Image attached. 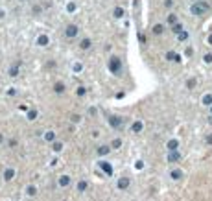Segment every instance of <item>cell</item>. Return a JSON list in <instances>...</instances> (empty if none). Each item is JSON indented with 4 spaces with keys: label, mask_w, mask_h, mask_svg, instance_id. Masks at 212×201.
I'll return each instance as SVG.
<instances>
[{
    "label": "cell",
    "mask_w": 212,
    "mask_h": 201,
    "mask_svg": "<svg viewBox=\"0 0 212 201\" xmlns=\"http://www.w3.org/2000/svg\"><path fill=\"white\" fill-rule=\"evenodd\" d=\"M172 177H174V179H179V177H181V172H172Z\"/></svg>",
    "instance_id": "cell-14"
},
{
    "label": "cell",
    "mask_w": 212,
    "mask_h": 201,
    "mask_svg": "<svg viewBox=\"0 0 212 201\" xmlns=\"http://www.w3.org/2000/svg\"><path fill=\"white\" fill-rule=\"evenodd\" d=\"M177 146H179L177 140H170V142H168V148L170 149H177Z\"/></svg>",
    "instance_id": "cell-10"
},
{
    "label": "cell",
    "mask_w": 212,
    "mask_h": 201,
    "mask_svg": "<svg viewBox=\"0 0 212 201\" xmlns=\"http://www.w3.org/2000/svg\"><path fill=\"white\" fill-rule=\"evenodd\" d=\"M209 44H212V35H210V37H209Z\"/></svg>",
    "instance_id": "cell-22"
},
{
    "label": "cell",
    "mask_w": 212,
    "mask_h": 201,
    "mask_svg": "<svg viewBox=\"0 0 212 201\" xmlns=\"http://www.w3.org/2000/svg\"><path fill=\"white\" fill-rule=\"evenodd\" d=\"M54 90H57V92H63V90H65V85H63V83H56V85H54Z\"/></svg>",
    "instance_id": "cell-11"
},
{
    "label": "cell",
    "mask_w": 212,
    "mask_h": 201,
    "mask_svg": "<svg viewBox=\"0 0 212 201\" xmlns=\"http://www.w3.org/2000/svg\"><path fill=\"white\" fill-rule=\"evenodd\" d=\"M87 188V183H80V192H83Z\"/></svg>",
    "instance_id": "cell-18"
},
{
    "label": "cell",
    "mask_w": 212,
    "mask_h": 201,
    "mask_svg": "<svg viewBox=\"0 0 212 201\" xmlns=\"http://www.w3.org/2000/svg\"><path fill=\"white\" fill-rule=\"evenodd\" d=\"M39 44L44 46V44H46V37H39Z\"/></svg>",
    "instance_id": "cell-17"
},
{
    "label": "cell",
    "mask_w": 212,
    "mask_h": 201,
    "mask_svg": "<svg viewBox=\"0 0 212 201\" xmlns=\"http://www.w3.org/2000/svg\"><path fill=\"white\" fill-rule=\"evenodd\" d=\"M127 186H129V179H127V177H122V179L118 181V188L124 190V188H127Z\"/></svg>",
    "instance_id": "cell-4"
},
{
    "label": "cell",
    "mask_w": 212,
    "mask_h": 201,
    "mask_svg": "<svg viewBox=\"0 0 212 201\" xmlns=\"http://www.w3.org/2000/svg\"><path fill=\"white\" fill-rule=\"evenodd\" d=\"M140 129H142V124H140V122H135V124H133V131L140 133Z\"/></svg>",
    "instance_id": "cell-9"
},
{
    "label": "cell",
    "mask_w": 212,
    "mask_h": 201,
    "mask_svg": "<svg viewBox=\"0 0 212 201\" xmlns=\"http://www.w3.org/2000/svg\"><path fill=\"white\" fill-rule=\"evenodd\" d=\"M207 11H209V4L207 2H197V4L192 6V13L194 15H203V13H207Z\"/></svg>",
    "instance_id": "cell-1"
},
{
    "label": "cell",
    "mask_w": 212,
    "mask_h": 201,
    "mask_svg": "<svg viewBox=\"0 0 212 201\" xmlns=\"http://www.w3.org/2000/svg\"><path fill=\"white\" fill-rule=\"evenodd\" d=\"M76 33H78V28H76L74 24L66 28V37H76Z\"/></svg>",
    "instance_id": "cell-3"
},
{
    "label": "cell",
    "mask_w": 212,
    "mask_h": 201,
    "mask_svg": "<svg viewBox=\"0 0 212 201\" xmlns=\"http://www.w3.org/2000/svg\"><path fill=\"white\" fill-rule=\"evenodd\" d=\"M109 68H111V72H116V74H118L120 68H122L120 59H118V57H111V61H109Z\"/></svg>",
    "instance_id": "cell-2"
},
{
    "label": "cell",
    "mask_w": 212,
    "mask_h": 201,
    "mask_svg": "<svg viewBox=\"0 0 212 201\" xmlns=\"http://www.w3.org/2000/svg\"><path fill=\"white\" fill-rule=\"evenodd\" d=\"M13 177H15V170H9V168H7V170L4 172V179H6V181L13 179Z\"/></svg>",
    "instance_id": "cell-6"
},
{
    "label": "cell",
    "mask_w": 212,
    "mask_h": 201,
    "mask_svg": "<svg viewBox=\"0 0 212 201\" xmlns=\"http://www.w3.org/2000/svg\"><path fill=\"white\" fill-rule=\"evenodd\" d=\"M109 149L107 148H101V149H98V153H100V155H105V153H107Z\"/></svg>",
    "instance_id": "cell-15"
},
{
    "label": "cell",
    "mask_w": 212,
    "mask_h": 201,
    "mask_svg": "<svg viewBox=\"0 0 212 201\" xmlns=\"http://www.w3.org/2000/svg\"><path fill=\"white\" fill-rule=\"evenodd\" d=\"M59 184H61V186H68V184H70V177L68 175H61L59 177Z\"/></svg>",
    "instance_id": "cell-5"
},
{
    "label": "cell",
    "mask_w": 212,
    "mask_h": 201,
    "mask_svg": "<svg viewBox=\"0 0 212 201\" xmlns=\"http://www.w3.org/2000/svg\"><path fill=\"white\" fill-rule=\"evenodd\" d=\"M205 61H207V63H212V54H207V56H205Z\"/></svg>",
    "instance_id": "cell-16"
},
{
    "label": "cell",
    "mask_w": 212,
    "mask_h": 201,
    "mask_svg": "<svg viewBox=\"0 0 212 201\" xmlns=\"http://www.w3.org/2000/svg\"><path fill=\"white\" fill-rule=\"evenodd\" d=\"M113 148H120V140H113Z\"/></svg>",
    "instance_id": "cell-19"
},
{
    "label": "cell",
    "mask_w": 212,
    "mask_h": 201,
    "mask_svg": "<svg viewBox=\"0 0 212 201\" xmlns=\"http://www.w3.org/2000/svg\"><path fill=\"white\" fill-rule=\"evenodd\" d=\"M81 48H83V50L91 48V39H83V41H81Z\"/></svg>",
    "instance_id": "cell-7"
},
{
    "label": "cell",
    "mask_w": 212,
    "mask_h": 201,
    "mask_svg": "<svg viewBox=\"0 0 212 201\" xmlns=\"http://www.w3.org/2000/svg\"><path fill=\"white\" fill-rule=\"evenodd\" d=\"M54 139V133H46V140H52Z\"/></svg>",
    "instance_id": "cell-21"
},
{
    "label": "cell",
    "mask_w": 212,
    "mask_h": 201,
    "mask_svg": "<svg viewBox=\"0 0 212 201\" xmlns=\"http://www.w3.org/2000/svg\"><path fill=\"white\" fill-rule=\"evenodd\" d=\"M203 103H205V105H212V96H210V94L203 96Z\"/></svg>",
    "instance_id": "cell-8"
},
{
    "label": "cell",
    "mask_w": 212,
    "mask_h": 201,
    "mask_svg": "<svg viewBox=\"0 0 212 201\" xmlns=\"http://www.w3.org/2000/svg\"><path fill=\"white\" fill-rule=\"evenodd\" d=\"M28 194H30V196H33V194H35V188H33V186H30V188H28Z\"/></svg>",
    "instance_id": "cell-20"
},
{
    "label": "cell",
    "mask_w": 212,
    "mask_h": 201,
    "mask_svg": "<svg viewBox=\"0 0 212 201\" xmlns=\"http://www.w3.org/2000/svg\"><path fill=\"white\" fill-rule=\"evenodd\" d=\"M0 142H2V135H0Z\"/></svg>",
    "instance_id": "cell-23"
},
{
    "label": "cell",
    "mask_w": 212,
    "mask_h": 201,
    "mask_svg": "<svg viewBox=\"0 0 212 201\" xmlns=\"http://www.w3.org/2000/svg\"><path fill=\"white\" fill-rule=\"evenodd\" d=\"M153 31H155V33H162V26H160V24H157V26H155V30H153Z\"/></svg>",
    "instance_id": "cell-13"
},
{
    "label": "cell",
    "mask_w": 212,
    "mask_h": 201,
    "mask_svg": "<svg viewBox=\"0 0 212 201\" xmlns=\"http://www.w3.org/2000/svg\"><path fill=\"white\" fill-rule=\"evenodd\" d=\"M168 159H170V163H175V161H179V155H177V153H170Z\"/></svg>",
    "instance_id": "cell-12"
}]
</instances>
